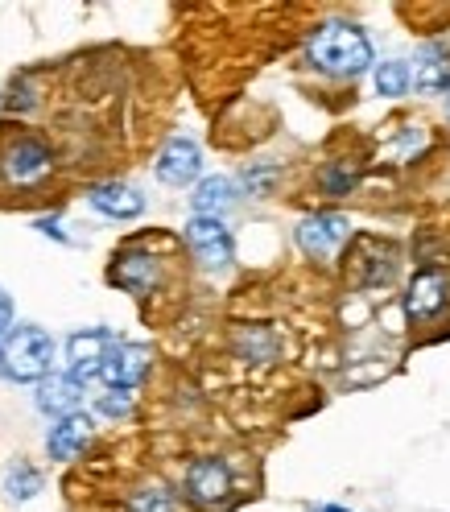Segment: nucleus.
Wrapping results in <instances>:
<instances>
[{
  "label": "nucleus",
  "instance_id": "f257e3e1",
  "mask_svg": "<svg viewBox=\"0 0 450 512\" xmlns=\"http://www.w3.org/2000/svg\"><path fill=\"white\" fill-rule=\"evenodd\" d=\"M306 54L310 62L323 75H335V79H356L372 67V42L360 25H351V21H327V25H318L310 42H306Z\"/></svg>",
  "mask_w": 450,
  "mask_h": 512
},
{
  "label": "nucleus",
  "instance_id": "f03ea898",
  "mask_svg": "<svg viewBox=\"0 0 450 512\" xmlns=\"http://www.w3.org/2000/svg\"><path fill=\"white\" fill-rule=\"evenodd\" d=\"M54 339L42 327H13L0 339V376L13 384H38L50 376Z\"/></svg>",
  "mask_w": 450,
  "mask_h": 512
},
{
  "label": "nucleus",
  "instance_id": "7ed1b4c3",
  "mask_svg": "<svg viewBox=\"0 0 450 512\" xmlns=\"http://www.w3.org/2000/svg\"><path fill=\"white\" fill-rule=\"evenodd\" d=\"M0 170H5V178L13 186H38L50 178L54 170V153L46 141L38 137H17L9 149H5V162H0Z\"/></svg>",
  "mask_w": 450,
  "mask_h": 512
},
{
  "label": "nucleus",
  "instance_id": "20e7f679",
  "mask_svg": "<svg viewBox=\"0 0 450 512\" xmlns=\"http://www.w3.org/2000/svg\"><path fill=\"white\" fill-rule=\"evenodd\" d=\"M351 240V223L335 211H318V215H306L298 223V248L314 261H331L339 256V248Z\"/></svg>",
  "mask_w": 450,
  "mask_h": 512
},
{
  "label": "nucleus",
  "instance_id": "39448f33",
  "mask_svg": "<svg viewBox=\"0 0 450 512\" xmlns=\"http://www.w3.org/2000/svg\"><path fill=\"white\" fill-rule=\"evenodd\" d=\"M186 500L199 508H223L232 500V471L223 459H195L186 467Z\"/></svg>",
  "mask_w": 450,
  "mask_h": 512
},
{
  "label": "nucleus",
  "instance_id": "423d86ee",
  "mask_svg": "<svg viewBox=\"0 0 450 512\" xmlns=\"http://www.w3.org/2000/svg\"><path fill=\"white\" fill-rule=\"evenodd\" d=\"M186 248L195 252V261L203 269H228L232 265V232L223 228V219L195 215L186 223Z\"/></svg>",
  "mask_w": 450,
  "mask_h": 512
},
{
  "label": "nucleus",
  "instance_id": "0eeeda50",
  "mask_svg": "<svg viewBox=\"0 0 450 512\" xmlns=\"http://www.w3.org/2000/svg\"><path fill=\"white\" fill-rule=\"evenodd\" d=\"M116 335L104 331V327H91V331H75L67 339V376H75L79 384H87L91 376L104 372V360L112 351Z\"/></svg>",
  "mask_w": 450,
  "mask_h": 512
},
{
  "label": "nucleus",
  "instance_id": "6e6552de",
  "mask_svg": "<svg viewBox=\"0 0 450 512\" xmlns=\"http://www.w3.org/2000/svg\"><path fill=\"white\" fill-rule=\"evenodd\" d=\"M450 302V277L442 269H422L413 273L409 290H405V314L413 323H426V318H438Z\"/></svg>",
  "mask_w": 450,
  "mask_h": 512
},
{
  "label": "nucleus",
  "instance_id": "1a4fd4ad",
  "mask_svg": "<svg viewBox=\"0 0 450 512\" xmlns=\"http://www.w3.org/2000/svg\"><path fill=\"white\" fill-rule=\"evenodd\" d=\"M149 360H153V351L145 343H112L108 351V360H104V384L108 389H128V393H137V384L149 376Z\"/></svg>",
  "mask_w": 450,
  "mask_h": 512
},
{
  "label": "nucleus",
  "instance_id": "9d476101",
  "mask_svg": "<svg viewBox=\"0 0 450 512\" xmlns=\"http://www.w3.org/2000/svg\"><path fill=\"white\" fill-rule=\"evenodd\" d=\"M157 178H162L166 186H186V182H195L199 170H203V153L195 141H186V137H170L162 145V153H157Z\"/></svg>",
  "mask_w": 450,
  "mask_h": 512
},
{
  "label": "nucleus",
  "instance_id": "9b49d317",
  "mask_svg": "<svg viewBox=\"0 0 450 512\" xmlns=\"http://www.w3.org/2000/svg\"><path fill=\"white\" fill-rule=\"evenodd\" d=\"M38 409L42 413H50V418H71V413H79L83 409V384L75 380V376H67V372H50L46 380H38Z\"/></svg>",
  "mask_w": 450,
  "mask_h": 512
},
{
  "label": "nucleus",
  "instance_id": "f8f14e48",
  "mask_svg": "<svg viewBox=\"0 0 450 512\" xmlns=\"http://www.w3.org/2000/svg\"><path fill=\"white\" fill-rule=\"evenodd\" d=\"M91 434H95V426H91L87 413H71V418H58V426L50 430L46 451L58 463H71V459H79L91 446Z\"/></svg>",
  "mask_w": 450,
  "mask_h": 512
},
{
  "label": "nucleus",
  "instance_id": "ddd939ff",
  "mask_svg": "<svg viewBox=\"0 0 450 512\" xmlns=\"http://www.w3.org/2000/svg\"><path fill=\"white\" fill-rule=\"evenodd\" d=\"M87 203L100 215H108V219H137L145 211V195L137 186H128V182H100V186H91Z\"/></svg>",
  "mask_w": 450,
  "mask_h": 512
},
{
  "label": "nucleus",
  "instance_id": "4468645a",
  "mask_svg": "<svg viewBox=\"0 0 450 512\" xmlns=\"http://www.w3.org/2000/svg\"><path fill=\"white\" fill-rule=\"evenodd\" d=\"M157 277H162V269H157V261L145 252H120L112 261V269H108V281L120 285V290H128V294H149L157 285Z\"/></svg>",
  "mask_w": 450,
  "mask_h": 512
},
{
  "label": "nucleus",
  "instance_id": "2eb2a0df",
  "mask_svg": "<svg viewBox=\"0 0 450 512\" xmlns=\"http://www.w3.org/2000/svg\"><path fill=\"white\" fill-rule=\"evenodd\" d=\"M409 83L426 95H442L450 87V50L446 46H422V54H417L413 71H409Z\"/></svg>",
  "mask_w": 450,
  "mask_h": 512
},
{
  "label": "nucleus",
  "instance_id": "dca6fc26",
  "mask_svg": "<svg viewBox=\"0 0 450 512\" xmlns=\"http://www.w3.org/2000/svg\"><path fill=\"white\" fill-rule=\"evenodd\" d=\"M190 203H195V215H203V219H219L223 211L236 203V186H232V178L211 174V178L199 182V190H195V199H190Z\"/></svg>",
  "mask_w": 450,
  "mask_h": 512
},
{
  "label": "nucleus",
  "instance_id": "f3484780",
  "mask_svg": "<svg viewBox=\"0 0 450 512\" xmlns=\"http://www.w3.org/2000/svg\"><path fill=\"white\" fill-rule=\"evenodd\" d=\"M128 512H182V500L166 484H145L128 496Z\"/></svg>",
  "mask_w": 450,
  "mask_h": 512
},
{
  "label": "nucleus",
  "instance_id": "a211bd4d",
  "mask_svg": "<svg viewBox=\"0 0 450 512\" xmlns=\"http://www.w3.org/2000/svg\"><path fill=\"white\" fill-rule=\"evenodd\" d=\"M397 273V248L393 244H380V256H368V261L356 269V281L364 290H376V285H389Z\"/></svg>",
  "mask_w": 450,
  "mask_h": 512
},
{
  "label": "nucleus",
  "instance_id": "6ab92c4d",
  "mask_svg": "<svg viewBox=\"0 0 450 512\" xmlns=\"http://www.w3.org/2000/svg\"><path fill=\"white\" fill-rule=\"evenodd\" d=\"M372 83H376V91H380V95H389V100H397V95H405V91H409V62H401V58L380 62L376 75H372Z\"/></svg>",
  "mask_w": 450,
  "mask_h": 512
},
{
  "label": "nucleus",
  "instance_id": "aec40b11",
  "mask_svg": "<svg viewBox=\"0 0 450 512\" xmlns=\"http://www.w3.org/2000/svg\"><path fill=\"white\" fill-rule=\"evenodd\" d=\"M5 492L13 496V500H29V496H38L42 492V475L34 471V467H13L9 471V479H5Z\"/></svg>",
  "mask_w": 450,
  "mask_h": 512
},
{
  "label": "nucleus",
  "instance_id": "412c9836",
  "mask_svg": "<svg viewBox=\"0 0 450 512\" xmlns=\"http://www.w3.org/2000/svg\"><path fill=\"white\" fill-rule=\"evenodd\" d=\"M34 104H38L34 83H29V79H13L9 95H5V108H9V112H25V108H34Z\"/></svg>",
  "mask_w": 450,
  "mask_h": 512
},
{
  "label": "nucleus",
  "instance_id": "4be33fe9",
  "mask_svg": "<svg viewBox=\"0 0 450 512\" xmlns=\"http://www.w3.org/2000/svg\"><path fill=\"white\" fill-rule=\"evenodd\" d=\"M133 397L137 393H128V389H108L100 397V413H104V418H124V413L133 409Z\"/></svg>",
  "mask_w": 450,
  "mask_h": 512
},
{
  "label": "nucleus",
  "instance_id": "5701e85b",
  "mask_svg": "<svg viewBox=\"0 0 450 512\" xmlns=\"http://www.w3.org/2000/svg\"><path fill=\"white\" fill-rule=\"evenodd\" d=\"M351 186H356V170H347V166H331L323 174V190H327V195H347Z\"/></svg>",
  "mask_w": 450,
  "mask_h": 512
},
{
  "label": "nucleus",
  "instance_id": "b1692460",
  "mask_svg": "<svg viewBox=\"0 0 450 512\" xmlns=\"http://www.w3.org/2000/svg\"><path fill=\"white\" fill-rule=\"evenodd\" d=\"M9 331H13V298L0 290V339H5Z\"/></svg>",
  "mask_w": 450,
  "mask_h": 512
},
{
  "label": "nucleus",
  "instance_id": "393cba45",
  "mask_svg": "<svg viewBox=\"0 0 450 512\" xmlns=\"http://www.w3.org/2000/svg\"><path fill=\"white\" fill-rule=\"evenodd\" d=\"M273 178H277V170H248V174H244L248 190H265V186H269Z\"/></svg>",
  "mask_w": 450,
  "mask_h": 512
},
{
  "label": "nucleus",
  "instance_id": "a878e982",
  "mask_svg": "<svg viewBox=\"0 0 450 512\" xmlns=\"http://www.w3.org/2000/svg\"><path fill=\"white\" fill-rule=\"evenodd\" d=\"M323 512H343V508H323Z\"/></svg>",
  "mask_w": 450,
  "mask_h": 512
}]
</instances>
